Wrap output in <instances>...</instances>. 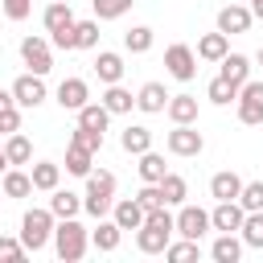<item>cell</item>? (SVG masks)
<instances>
[{
	"mask_svg": "<svg viewBox=\"0 0 263 263\" xmlns=\"http://www.w3.org/2000/svg\"><path fill=\"white\" fill-rule=\"evenodd\" d=\"M74 49H99V21H74Z\"/></svg>",
	"mask_w": 263,
	"mask_h": 263,
	"instance_id": "38",
	"label": "cell"
},
{
	"mask_svg": "<svg viewBox=\"0 0 263 263\" xmlns=\"http://www.w3.org/2000/svg\"><path fill=\"white\" fill-rule=\"evenodd\" d=\"M8 90H12V103H16L21 111H37V107L49 99V90H45V78H41V74H33V70H29V74H21V78H16Z\"/></svg>",
	"mask_w": 263,
	"mask_h": 263,
	"instance_id": "5",
	"label": "cell"
},
{
	"mask_svg": "<svg viewBox=\"0 0 263 263\" xmlns=\"http://www.w3.org/2000/svg\"><path fill=\"white\" fill-rule=\"evenodd\" d=\"M136 168H140V181H148V185H160V177L168 173L164 156H160V152H152V148H148V152H140V164H136Z\"/></svg>",
	"mask_w": 263,
	"mask_h": 263,
	"instance_id": "33",
	"label": "cell"
},
{
	"mask_svg": "<svg viewBox=\"0 0 263 263\" xmlns=\"http://www.w3.org/2000/svg\"><path fill=\"white\" fill-rule=\"evenodd\" d=\"M25 242H21V234L12 238V234H0V263H25Z\"/></svg>",
	"mask_w": 263,
	"mask_h": 263,
	"instance_id": "41",
	"label": "cell"
},
{
	"mask_svg": "<svg viewBox=\"0 0 263 263\" xmlns=\"http://www.w3.org/2000/svg\"><path fill=\"white\" fill-rule=\"evenodd\" d=\"M111 205H115V173H107V168H90L86 173V193H82V210L90 214V218H107L111 214Z\"/></svg>",
	"mask_w": 263,
	"mask_h": 263,
	"instance_id": "2",
	"label": "cell"
},
{
	"mask_svg": "<svg viewBox=\"0 0 263 263\" xmlns=\"http://www.w3.org/2000/svg\"><path fill=\"white\" fill-rule=\"evenodd\" d=\"M132 4H136V0H90L95 21H119V16H123Z\"/></svg>",
	"mask_w": 263,
	"mask_h": 263,
	"instance_id": "39",
	"label": "cell"
},
{
	"mask_svg": "<svg viewBox=\"0 0 263 263\" xmlns=\"http://www.w3.org/2000/svg\"><path fill=\"white\" fill-rule=\"evenodd\" d=\"M53 222H58V218L49 214V205H45V210H37V205L25 210V218H21V242H25V251H33V255L45 251V247L53 242Z\"/></svg>",
	"mask_w": 263,
	"mask_h": 263,
	"instance_id": "3",
	"label": "cell"
},
{
	"mask_svg": "<svg viewBox=\"0 0 263 263\" xmlns=\"http://www.w3.org/2000/svg\"><path fill=\"white\" fill-rule=\"evenodd\" d=\"M12 132H21V107L16 103L0 107V136H12Z\"/></svg>",
	"mask_w": 263,
	"mask_h": 263,
	"instance_id": "43",
	"label": "cell"
},
{
	"mask_svg": "<svg viewBox=\"0 0 263 263\" xmlns=\"http://www.w3.org/2000/svg\"><path fill=\"white\" fill-rule=\"evenodd\" d=\"M193 53H197V62H222V58L230 53V37L214 29V33H205V37H197V49H193Z\"/></svg>",
	"mask_w": 263,
	"mask_h": 263,
	"instance_id": "14",
	"label": "cell"
},
{
	"mask_svg": "<svg viewBox=\"0 0 263 263\" xmlns=\"http://www.w3.org/2000/svg\"><path fill=\"white\" fill-rule=\"evenodd\" d=\"M152 41H156V33H152L148 25H136V29L123 33V49H127V53H148Z\"/></svg>",
	"mask_w": 263,
	"mask_h": 263,
	"instance_id": "37",
	"label": "cell"
},
{
	"mask_svg": "<svg viewBox=\"0 0 263 263\" xmlns=\"http://www.w3.org/2000/svg\"><path fill=\"white\" fill-rule=\"evenodd\" d=\"M41 25L45 33H58V29H70L74 25V12H70V0H49L45 12H41Z\"/></svg>",
	"mask_w": 263,
	"mask_h": 263,
	"instance_id": "22",
	"label": "cell"
},
{
	"mask_svg": "<svg viewBox=\"0 0 263 263\" xmlns=\"http://www.w3.org/2000/svg\"><path fill=\"white\" fill-rule=\"evenodd\" d=\"M0 201H4V193H0Z\"/></svg>",
	"mask_w": 263,
	"mask_h": 263,
	"instance_id": "50",
	"label": "cell"
},
{
	"mask_svg": "<svg viewBox=\"0 0 263 263\" xmlns=\"http://www.w3.org/2000/svg\"><path fill=\"white\" fill-rule=\"evenodd\" d=\"M242 205L238 201H218L214 210H210V230H218V234H238V226H242Z\"/></svg>",
	"mask_w": 263,
	"mask_h": 263,
	"instance_id": "10",
	"label": "cell"
},
{
	"mask_svg": "<svg viewBox=\"0 0 263 263\" xmlns=\"http://www.w3.org/2000/svg\"><path fill=\"white\" fill-rule=\"evenodd\" d=\"M173 242V230H160V226H140L136 230V247L144 251V255H164V247Z\"/></svg>",
	"mask_w": 263,
	"mask_h": 263,
	"instance_id": "18",
	"label": "cell"
},
{
	"mask_svg": "<svg viewBox=\"0 0 263 263\" xmlns=\"http://www.w3.org/2000/svg\"><path fill=\"white\" fill-rule=\"evenodd\" d=\"M8 103H12V90H4V86H0V107H8Z\"/></svg>",
	"mask_w": 263,
	"mask_h": 263,
	"instance_id": "47",
	"label": "cell"
},
{
	"mask_svg": "<svg viewBox=\"0 0 263 263\" xmlns=\"http://www.w3.org/2000/svg\"><path fill=\"white\" fill-rule=\"evenodd\" d=\"M70 144H82V148L99 152V148H103V132H90V127H74V132H70Z\"/></svg>",
	"mask_w": 263,
	"mask_h": 263,
	"instance_id": "42",
	"label": "cell"
},
{
	"mask_svg": "<svg viewBox=\"0 0 263 263\" xmlns=\"http://www.w3.org/2000/svg\"><path fill=\"white\" fill-rule=\"evenodd\" d=\"M255 62H259V66H263V45H259V53H255Z\"/></svg>",
	"mask_w": 263,
	"mask_h": 263,
	"instance_id": "49",
	"label": "cell"
},
{
	"mask_svg": "<svg viewBox=\"0 0 263 263\" xmlns=\"http://www.w3.org/2000/svg\"><path fill=\"white\" fill-rule=\"evenodd\" d=\"M164 103H168L164 82H144V86L136 90V107H140L144 115H160V111H164Z\"/></svg>",
	"mask_w": 263,
	"mask_h": 263,
	"instance_id": "16",
	"label": "cell"
},
{
	"mask_svg": "<svg viewBox=\"0 0 263 263\" xmlns=\"http://www.w3.org/2000/svg\"><path fill=\"white\" fill-rule=\"evenodd\" d=\"M4 156H8V164H29V160H33V144H29V136H25V132L4 136Z\"/></svg>",
	"mask_w": 263,
	"mask_h": 263,
	"instance_id": "31",
	"label": "cell"
},
{
	"mask_svg": "<svg viewBox=\"0 0 263 263\" xmlns=\"http://www.w3.org/2000/svg\"><path fill=\"white\" fill-rule=\"evenodd\" d=\"M205 99H210L214 107H230V103L238 99V86H234V82H226V78L218 74V78H210V86H205Z\"/></svg>",
	"mask_w": 263,
	"mask_h": 263,
	"instance_id": "35",
	"label": "cell"
},
{
	"mask_svg": "<svg viewBox=\"0 0 263 263\" xmlns=\"http://www.w3.org/2000/svg\"><path fill=\"white\" fill-rule=\"evenodd\" d=\"M90 164H95V152H90V148H82V144H66V173H70V177H86Z\"/></svg>",
	"mask_w": 263,
	"mask_h": 263,
	"instance_id": "32",
	"label": "cell"
},
{
	"mask_svg": "<svg viewBox=\"0 0 263 263\" xmlns=\"http://www.w3.org/2000/svg\"><path fill=\"white\" fill-rule=\"evenodd\" d=\"M136 201L144 205V214H148V210H156V205H164V197H160V185H148V181H144V189L136 193Z\"/></svg>",
	"mask_w": 263,
	"mask_h": 263,
	"instance_id": "44",
	"label": "cell"
},
{
	"mask_svg": "<svg viewBox=\"0 0 263 263\" xmlns=\"http://www.w3.org/2000/svg\"><path fill=\"white\" fill-rule=\"evenodd\" d=\"M82 103H90L86 78H62V82H58V107H62V111H78Z\"/></svg>",
	"mask_w": 263,
	"mask_h": 263,
	"instance_id": "12",
	"label": "cell"
},
{
	"mask_svg": "<svg viewBox=\"0 0 263 263\" xmlns=\"http://www.w3.org/2000/svg\"><path fill=\"white\" fill-rule=\"evenodd\" d=\"M0 193H4V197H16V201H21V197H33V177L21 173L16 164H8V168H4V181H0Z\"/></svg>",
	"mask_w": 263,
	"mask_h": 263,
	"instance_id": "20",
	"label": "cell"
},
{
	"mask_svg": "<svg viewBox=\"0 0 263 263\" xmlns=\"http://www.w3.org/2000/svg\"><path fill=\"white\" fill-rule=\"evenodd\" d=\"M173 234H181V238H205L210 234V210H201V205H185L181 201V210L173 214Z\"/></svg>",
	"mask_w": 263,
	"mask_h": 263,
	"instance_id": "6",
	"label": "cell"
},
{
	"mask_svg": "<svg viewBox=\"0 0 263 263\" xmlns=\"http://www.w3.org/2000/svg\"><path fill=\"white\" fill-rule=\"evenodd\" d=\"M86 247H90V234L78 218H58L53 222V251H58L62 263H78L86 255Z\"/></svg>",
	"mask_w": 263,
	"mask_h": 263,
	"instance_id": "1",
	"label": "cell"
},
{
	"mask_svg": "<svg viewBox=\"0 0 263 263\" xmlns=\"http://www.w3.org/2000/svg\"><path fill=\"white\" fill-rule=\"evenodd\" d=\"M29 177H33V189H37V193H49V189H58V181H62V164L37 160V164L29 168Z\"/></svg>",
	"mask_w": 263,
	"mask_h": 263,
	"instance_id": "28",
	"label": "cell"
},
{
	"mask_svg": "<svg viewBox=\"0 0 263 263\" xmlns=\"http://www.w3.org/2000/svg\"><path fill=\"white\" fill-rule=\"evenodd\" d=\"M123 53H115V49H99L95 53V74H99V82L107 86V82H119L123 78Z\"/></svg>",
	"mask_w": 263,
	"mask_h": 263,
	"instance_id": "15",
	"label": "cell"
},
{
	"mask_svg": "<svg viewBox=\"0 0 263 263\" xmlns=\"http://www.w3.org/2000/svg\"><path fill=\"white\" fill-rule=\"evenodd\" d=\"M164 115H168L173 123H197V99H193V95H168Z\"/></svg>",
	"mask_w": 263,
	"mask_h": 263,
	"instance_id": "24",
	"label": "cell"
},
{
	"mask_svg": "<svg viewBox=\"0 0 263 263\" xmlns=\"http://www.w3.org/2000/svg\"><path fill=\"white\" fill-rule=\"evenodd\" d=\"M164 259H168V263H193V259H201V242H197V238L168 242V247H164Z\"/></svg>",
	"mask_w": 263,
	"mask_h": 263,
	"instance_id": "36",
	"label": "cell"
},
{
	"mask_svg": "<svg viewBox=\"0 0 263 263\" xmlns=\"http://www.w3.org/2000/svg\"><path fill=\"white\" fill-rule=\"evenodd\" d=\"M4 168H8V156H4V148H0V173H4Z\"/></svg>",
	"mask_w": 263,
	"mask_h": 263,
	"instance_id": "48",
	"label": "cell"
},
{
	"mask_svg": "<svg viewBox=\"0 0 263 263\" xmlns=\"http://www.w3.org/2000/svg\"><path fill=\"white\" fill-rule=\"evenodd\" d=\"M218 66H222L218 74H222L226 82H234V86H242V82L251 78V58H247V53H226Z\"/></svg>",
	"mask_w": 263,
	"mask_h": 263,
	"instance_id": "27",
	"label": "cell"
},
{
	"mask_svg": "<svg viewBox=\"0 0 263 263\" xmlns=\"http://www.w3.org/2000/svg\"><path fill=\"white\" fill-rule=\"evenodd\" d=\"M111 115H127L132 107H136V95L127 90V86H119V82H107V90H103V99H99Z\"/></svg>",
	"mask_w": 263,
	"mask_h": 263,
	"instance_id": "23",
	"label": "cell"
},
{
	"mask_svg": "<svg viewBox=\"0 0 263 263\" xmlns=\"http://www.w3.org/2000/svg\"><path fill=\"white\" fill-rule=\"evenodd\" d=\"M164 70H168V78H177V82H193V78H197V53H193V45H185V41L168 45V49H164Z\"/></svg>",
	"mask_w": 263,
	"mask_h": 263,
	"instance_id": "7",
	"label": "cell"
},
{
	"mask_svg": "<svg viewBox=\"0 0 263 263\" xmlns=\"http://www.w3.org/2000/svg\"><path fill=\"white\" fill-rule=\"evenodd\" d=\"M242 251H247V247H242L238 234H218V238L210 242V259H214V263H238Z\"/></svg>",
	"mask_w": 263,
	"mask_h": 263,
	"instance_id": "21",
	"label": "cell"
},
{
	"mask_svg": "<svg viewBox=\"0 0 263 263\" xmlns=\"http://www.w3.org/2000/svg\"><path fill=\"white\" fill-rule=\"evenodd\" d=\"M0 4H4V16L8 21H25L33 12V0H0Z\"/></svg>",
	"mask_w": 263,
	"mask_h": 263,
	"instance_id": "45",
	"label": "cell"
},
{
	"mask_svg": "<svg viewBox=\"0 0 263 263\" xmlns=\"http://www.w3.org/2000/svg\"><path fill=\"white\" fill-rule=\"evenodd\" d=\"M234 107H238V123L259 127V123H263V82H259V78H247V82L238 86Z\"/></svg>",
	"mask_w": 263,
	"mask_h": 263,
	"instance_id": "4",
	"label": "cell"
},
{
	"mask_svg": "<svg viewBox=\"0 0 263 263\" xmlns=\"http://www.w3.org/2000/svg\"><path fill=\"white\" fill-rule=\"evenodd\" d=\"M251 8L247 4H226V8H218V33H226V37H234V33H247L251 29Z\"/></svg>",
	"mask_w": 263,
	"mask_h": 263,
	"instance_id": "11",
	"label": "cell"
},
{
	"mask_svg": "<svg viewBox=\"0 0 263 263\" xmlns=\"http://www.w3.org/2000/svg\"><path fill=\"white\" fill-rule=\"evenodd\" d=\"M238 238H242V247H251V251H263V210H251V214H242Z\"/></svg>",
	"mask_w": 263,
	"mask_h": 263,
	"instance_id": "29",
	"label": "cell"
},
{
	"mask_svg": "<svg viewBox=\"0 0 263 263\" xmlns=\"http://www.w3.org/2000/svg\"><path fill=\"white\" fill-rule=\"evenodd\" d=\"M49 214L53 218H78L82 214V197L70 189H49Z\"/></svg>",
	"mask_w": 263,
	"mask_h": 263,
	"instance_id": "25",
	"label": "cell"
},
{
	"mask_svg": "<svg viewBox=\"0 0 263 263\" xmlns=\"http://www.w3.org/2000/svg\"><path fill=\"white\" fill-rule=\"evenodd\" d=\"M164 144H168V152L173 156H201V148H205V136L193 127V123H173V132L164 136Z\"/></svg>",
	"mask_w": 263,
	"mask_h": 263,
	"instance_id": "8",
	"label": "cell"
},
{
	"mask_svg": "<svg viewBox=\"0 0 263 263\" xmlns=\"http://www.w3.org/2000/svg\"><path fill=\"white\" fill-rule=\"evenodd\" d=\"M119 148H123L127 156H140V152L152 148V132H148L144 123H127V127L119 132Z\"/></svg>",
	"mask_w": 263,
	"mask_h": 263,
	"instance_id": "19",
	"label": "cell"
},
{
	"mask_svg": "<svg viewBox=\"0 0 263 263\" xmlns=\"http://www.w3.org/2000/svg\"><path fill=\"white\" fill-rule=\"evenodd\" d=\"M160 197H164V205H181L189 197V181L181 173H164L160 177Z\"/></svg>",
	"mask_w": 263,
	"mask_h": 263,
	"instance_id": "34",
	"label": "cell"
},
{
	"mask_svg": "<svg viewBox=\"0 0 263 263\" xmlns=\"http://www.w3.org/2000/svg\"><path fill=\"white\" fill-rule=\"evenodd\" d=\"M119 238H123V230L115 226V218L107 222V218H99V226L90 230V247L95 251H103V255H111L115 247H119Z\"/></svg>",
	"mask_w": 263,
	"mask_h": 263,
	"instance_id": "26",
	"label": "cell"
},
{
	"mask_svg": "<svg viewBox=\"0 0 263 263\" xmlns=\"http://www.w3.org/2000/svg\"><path fill=\"white\" fill-rule=\"evenodd\" d=\"M111 218H115L119 230H140V226H144V205H140L136 197H119V201L111 205Z\"/></svg>",
	"mask_w": 263,
	"mask_h": 263,
	"instance_id": "13",
	"label": "cell"
},
{
	"mask_svg": "<svg viewBox=\"0 0 263 263\" xmlns=\"http://www.w3.org/2000/svg\"><path fill=\"white\" fill-rule=\"evenodd\" d=\"M21 62H25L33 74H41V78H45V74L53 70V53H49V41H45V37H25V41H21Z\"/></svg>",
	"mask_w": 263,
	"mask_h": 263,
	"instance_id": "9",
	"label": "cell"
},
{
	"mask_svg": "<svg viewBox=\"0 0 263 263\" xmlns=\"http://www.w3.org/2000/svg\"><path fill=\"white\" fill-rule=\"evenodd\" d=\"M247 8H251V16H259V21H263V0H251Z\"/></svg>",
	"mask_w": 263,
	"mask_h": 263,
	"instance_id": "46",
	"label": "cell"
},
{
	"mask_svg": "<svg viewBox=\"0 0 263 263\" xmlns=\"http://www.w3.org/2000/svg\"><path fill=\"white\" fill-rule=\"evenodd\" d=\"M74 115H78V127H90V132H107V123H111V111L103 103H82Z\"/></svg>",
	"mask_w": 263,
	"mask_h": 263,
	"instance_id": "30",
	"label": "cell"
},
{
	"mask_svg": "<svg viewBox=\"0 0 263 263\" xmlns=\"http://www.w3.org/2000/svg\"><path fill=\"white\" fill-rule=\"evenodd\" d=\"M238 189H242V177H238L234 168H222V173L210 177V197H214V201H234Z\"/></svg>",
	"mask_w": 263,
	"mask_h": 263,
	"instance_id": "17",
	"label": "cell"
},
{
	"mask_svg": "<svg viewBox=\"0 0 263 263\" xmlns=\"http://www.w3.org/2000/svg\"><path fill=\"white\" fill-rule=\"evenodd\" d=\"M247 214L251 210H263V181H242V189H238V197H234Z\"/></svg>",
	"mask_w": 263,
	"mask_h": 263,
	"instance_id": "40",
	"label": "cell"
}]
</instances>
